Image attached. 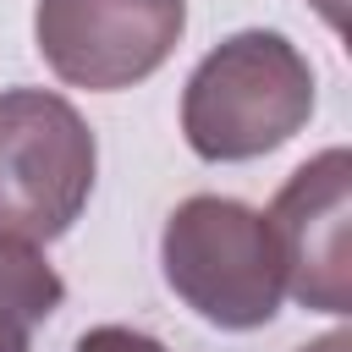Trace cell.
<instances>
[{"instance_id": "5b68a950", "label": "cell", "mask_w": 352, "mask_h": 352, "mask_svg": "<svg viewBox=\"0 0 352 352\" xmlns=\"http://www.w3.org/2000/svg\"><path fill=\"white\" fill-rule=\"evenodd\" d=\"M280 280L302 308L346 314L352 308V160L346 148H324L286 176L275 204L264 209Z\"/></svg>"}, {"instance_id": "9c48e42d", "label": "cell", "mask_w": 352, "mask_h": 352, "mask_svg": "<svg viewBox=\"0 0 352 352\" xmlns=\"http://www.w3.org/2000/svg\"><path fill=\"white\" fill-rule=\"evenodd\" d=\"M297 352H352V341H346V330H330V336H319V341H308Z\"/></svg>"}, {"instance_id": "3957f363", "label": "cell", "mask_w": 352, "mask_h": 352, "mask_svg": "<svg viewBox=\"0 0 352 352\" xmlns=\"http://www.w3.org/2000/svg\"><path fill=\"white\" fill-rule=\"evenodd\" d=\"M99 170L94 126L50 88H0V231L55 242L88 209Z\"/></svg>"}, {"instance_id": "ba28073f", "label": "cell", "mask_w": 352, "mask_h": 352, "mask_svg": "<svg viewBox=\"0 0 352 352\" xmlns=\"http://www.w3.org/2000/svg\"><path fill=\"white\" fill-rule=\"evenodd\" d=\"M28 336H33V330H22V324L0 319V352H33V346H28Z\"/></svg>"}, {"instance_id": "52a82bcc", "label": "cell", "mask_w": 352, "mask_h": 352, "mask_svg": "<svg viewBox=\"0 0 352 352\" xmlns=\"http://www.w3.org/2000/svg\"><path fill=\"white\" fill-rule=\"evenodd\" d=\"M72 352H170V346L154 341L148 330H132V324H94L77 336Z\"/></svg>"}, {"instance_id": "277c9868", "label": "cell", "mask_w": 352, "mask_h": 352, "mask_svg": "<svg viewBox=\"0 0 352 352\" xmlns=\"http://www.w3.org/2000/svg\"><path fill=\"white\" fill-rule=\"evenodd\" d=\"M187 0H38L33 44L44 66L88 94H121L154 77L182 44Z\"/></svg>"}, {"instance_id": "8992f818", "label": "cell", "mask_w": 352, "mask_h": 352, "mask_svg": "<svg viewBox=\"0 0 352 352\" xmlns=\"http://www.w3.org/2000/svg\"><path fill=\"white\" fill-rule=\"evenodd\" d=\"M60 302H66V280L50 270V258L38 253V242H22V236L0 231V319L33 330Z\"/></svg>"}, {"instance_id": "6da1fadb", "label": "cell", "mask_w": 352, "mask_h": 352, "mask_svg": "<svg viewBox=\"0 0 352 352\" xmlns=\"http://www.w3.org/2000/svg\"><path fill=\"white\" fill-rule=\"evenodd\" d=\"M314 116L308 55L270 28H242L220 38L182 88V138L209 165H236L275 154Z\"/></svg>"}, {"instance_id": "7a4b0ae2", "label": "cell", "mask_w": 352, "mask_h": 352, "mask_svg": "<svg viewBox=\"0 0 352 352\" xmlns=\"http://www.w3.org/2000/svg\"><path fill=\"white\" fill-rule=\"evenodd\" d=\"M160 270L165 286L214 330H258L286 297L270 220L220 192H192L165 214Z\"/></svg>"}]
</instances>
